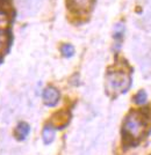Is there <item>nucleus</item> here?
I'll use <instances>...</instances> for the list:
<instances>
[{
  "instance_id": "f257e3e1",
  "label": "nucleus",
  "mask_w": 151,
  "mask_h": 155,
  "mask_svg": "<svg viewBox=\"0 0 151 155\" xmlns=\"http://www.w3.org/2000/svg\"><path fill=\"white\" fill-rule=\"evenodd\" d=\"M130 86V78L125 71H112L106 77L107 91L112 94H122Z\"/></svg>"
},
{
  "instance_id": "f03ea898",
  "label": "nucleus",
  "mask_w": 151,
  "mask_h": 155,
  "mask_svg": "<svg viewBox=\"0 0 151 155\" xmlns=\"http://www.w3.org/2000/svg\"><path fill=\"white\" fill-rule=\"evenodd\" d=\"M125 134L130 138L137 139L143 134L145 130V119L139 112H132L125 118V125H123Z\"/></svg>"
},
{
  "instance_id": "7ed1b4c3",
  "label": "nucleus",
  "mask_w": 151,
  "mask_h": 155,
  "mask_svg": "<svg viewBox=\"0 0 151 155\" xmlns=\"http://www.w3.org/2000/svg\"><path fill=\"white\" fill-rule=\"evenodd\" d=\"M95 0H67L69 9L74 14L84 15L90 13Z\"/></svg>"
},
{
  "instance_id": "20e7f679",
  "label": "nucleus",
  "mask_w": 151,
  "mask_h": 155,
  "mask_svg": "<svg viewBox=\"0 0 151 155\" xmlns=\"http://www.w3.org/2000/svg\"><path fill=\"white\" fill-rule=\"evenodd\" d=\"M59 91L55 87H46L43 91V102L48 107H53L58 103Z\"/></svg>"
},
{
  "instance_id": "39448f33",
  "label": "nucleus",
  "mask_w": 151,
  "mask_h": 155,
  "mask_svg": "<svg viewBox=\"0 0 151 155\" xmlns=\"http://www.w3.org/2000/svg\"><path fill=\"white\" fill-rule=\"evenodd\" d=\"M29 132H30V127H29V125L27 123H20L18 125V127L15 130V136L18 137V139L20 140H23V139H26L27 136L29 134Z\"/></svg>"
},
{
  "instance_id": "423d86ee",
  "label": "nucleus",
  "mask_w": 151,
  "mask_h": 155,
  "mask_svg": "<svg viewBox=\"0 0 151 155\" xmlns=\"http://www.w3.org/2000/svg\"><path fill=\"white\" fill-rule=\"evenodd\" d=\"M42 139H43V142L46 145H49L55 139V130H53V126H49L46 125V127L43 129V132H42Z\"/></svg>"
},
{
  "instance_id": "0eeeda50",
  "label": "nucleus",
  "mask_w": 151,
  "mask_h": 155,
  "mask_svg": "<svg viewBox=\"0 0 151 155\" xmlns=\"http://www.w3.org/2000/svg\"><path fill=\"white\" fill-rule=\"evenodd\" d=\"M60 51H62V54L66 57V58H70L74 54V48H73L71 44H63L62 48H60Z\"/></svg>"
},
{
  "instance_id": "6e6552de",
  "label": "nucleus",
  "mask_w": 151,
  "mask_h": 155,
  "mask_svg": "<svg viewBox=\"0 0 151 155\" xmlns=\"http://www.w3.org/2000/svg\"><path fill=\"white\" fill-rule=\"evenodd\" d=\"M134 101L137 104H144L146 102V93L144 91H139L134 97Z\"/></svg>"
},
{
  "instance_id": "1a4fd4ad",
  "label": "nucleus",
  "mask_w": 151,
  "mask_h": 155,
  "mask_svg": "<svg viewBox=\"0 0 151 155\" xmlns=\"http://www.w3.org/2000/svg\"><path fill=\"white\" fill-rule=\"evenodd\" d=\"M123 31H125V26L122 23H118L114 28V38L121 39L122 35H123Z\"/></svg>"
},
{
  "instance_id": "9d476101",
  "label": "nucleus",
  "mask_w": 151,
  "mask_h": 155,
  "mask_svg": "<svg viewBox=\"0 0 151 155\" xmlns=\"http://www.w3.org/2000/svg\"><path fill=\"white\" fill-rule=\"evenodd\" d=\"M7 44H8V35L5 31L0 30V52L4 51Z\"/></svg>"
},
{
  "instance_id": "9b49d317",
  "label": "nucleus",
  "mask_w": 151,
  "mask_h": 155,
  "mask_svg": "<svg viewBox=\"0 0 151 155\" xmlns=\"http://www.w3.org/2000/svg\"><path fill=\"white\" fill-rule=\"evenodd\" d=\"M8 21H9V16L5 9H0V28L1 27H5L8 25Z\"/></svg>"
}]
</instances>
